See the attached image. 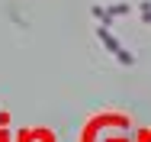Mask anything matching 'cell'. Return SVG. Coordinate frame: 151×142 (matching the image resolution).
Returning <instances> with one entry per match:
<instances>
[{"instance_id":"6da1fadb","label":"cell","mask_w":151,"mask_h":142,"mask_svg":"<svg viewBox=\"0 0 151 142\" xmlns=\"http://www.w3.org/2000/svg\"><path fill=\"white\" fill-rule=\"evenodd\" d=\"M96 39H100V42H103V45H106L113 55L119 58L122 65H135V55H132V52H125V49L119 45V39H116V36H113V32H109L106 26H100V29H96Z\"/></svg>"},{"instance_id":"7a4b0ae2","label":"cell","mask_w":151,"mask_h":142,"mask_svg":"<svg viewBox=\"0 0 151 142\" xmlns=\"http://www.w3.org/2000/svg\"><path fill=\"white\" fill-rule=\"evenodd\" d=\"M142 20L151 23V3H142Z\"/></svg>"}]
</instances>
